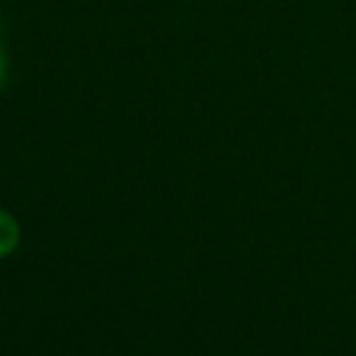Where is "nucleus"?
Here are the masks:
<instances>
[{
  "mask_svg": "<svg viewBox=\"0 0 356 356\" xmlns=\"http://www.w3.org/2000/svg\"><path fill=\"white\" fill-rule=\"evenodd\" d=\"M19 245V222L14 220V214L0 209V259L11 256Z\"/></svg>",
  "mask_w": 356,
  "mask_h": 356,
  "instance_id": "obj_1",
  "label": "nucleus"
},
{
  "mask_svg": "<svg viewBox=\"0 0 356 356\" xmlns=\"http://www.w3.org/2000/svg\"><path fill=\"white\" fill-rule=\"evenodd\" d=\"M6 75H8V56H6V47L0 42V89L6 86Z\"/></svg>",
  "mask_w": 356,
  "mask_h": 356,
  "instance_id": "obj_2",
  "label": "nucleus"
}]
</instances>
